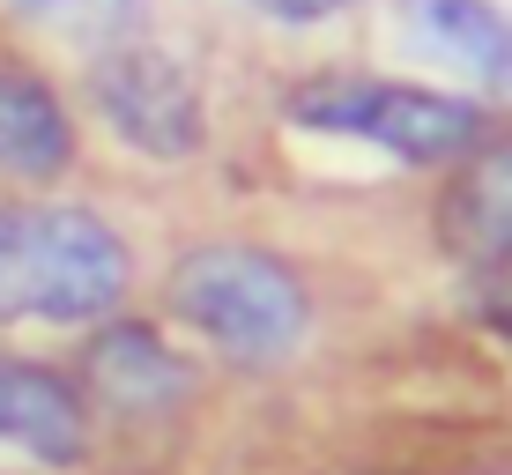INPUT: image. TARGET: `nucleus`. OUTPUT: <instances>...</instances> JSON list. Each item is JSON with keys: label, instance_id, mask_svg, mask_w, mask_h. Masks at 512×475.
I'll return each mask as SVG.
<instances>
[{"label": "nucleus", "instance_id": "39448f33", "mask_svg": "<svg viewBox=\"0 0 512 475\" xmlns=\"http://www.w3.org/2000/svg\"><path fill=\"white\" fill-rule=\"evenodd\" d=\"M75 394L90 401V416H112V424H164L193 401V364L141 320H97L90 342L75 357Z\"/></svg>", "mask_w": 512, "mask_h": 475}, {"label": "nucleus", "instance_id": "9b49d317", "mask_svg": "<svg viewBox=\"0 0 512 475\" xmlns=\"http://www.w3.org/2000/svg\"><path fill=\"white\" fill-rule=\"evenodd\" d=\"M468 297H475V312H483L498 334H512V245L468 260Z\"/></svg>", "mask_w": 512, "mask_h": 475}, {"label": "nucleus", "instance_id": "6e6552de", "mask_svg": "<svg viewBox=\"0 0 512 475\" xmlns=\"http://www.w3.org/2000/svg\"><path fill=\"white\" fill-rule=\"evenodd\" d=\"M409 38L475 90H512V15L498 0H409Z\"/></svg>", "mask_w": 512, "mask_h": 475}, {"label": "nucleus", "instance_id": "1a4fd4ad", "mask_svg": "<svg viewBox=\"0 0 512 475\" xmlns=\"http://www.w3.org/2000/svg\"><path fill=\"white\" fill-rule=\"evenodd\" d=\"M438 223H446V245L461 253V268L475 253L512 245V134H498V142L483 134V142L461 156L446 201H438Z\"/></svg>", "mask_w": 512, "mask_h": 475}, {"label": "nucleus", "instance_id": "ddd939ff", "mask_svg": "<svg viewBox=\"0 0 512 475\" xmlns=\"http://www.w3.org/2000/svg\"><path fill=\"white\" fill-rule=\"evenodd\" d=\"M342 475H394V468H342Z\"/></svg>", "mask_w": 512, "mask_h": 475}, {"label": "nucleus", "instance_id": "f257e3e1", "mask_svg": "<svg viewBox=\"0 0 512 475\" xmlns=\"http://www.w3.org/2000/svg\"><path fill=\"white\" fill-rule=\"evenodd\" d=\"M127 290L134 253L97 208L0 201V327H97Z\"/></svg>", "mask_w": 512, "mask_h": 475}, {"label": "nucleus", "instance_id": "423d86ee", "mask_svg": "<svg viewBox=\"0 0 512 475\" xmlns=\"http://www.w3.org/2000/svg\"><path fill=\"white\" fill-rule=\"evenodd\" d=\"M0 446L30 453V461H45V468H82L90 461L97 416H90V401L75 394V379H67L60 364L0 349Z\"/></svg>", "mask_w": 512, "mask_h": 475}, {"label": "nucleus", "instance_id": "f03ea898", "mask_svg": "<svg viewBox=\"0 0 512 475\" xmlns=\"http://www.w3.org/2000/svg\"><path fill=\"white\" fill-rule=\"evenodd\" d=\"M164 305L186 334H201L223 364H245V372H275L305 349L312 334V290L305 275L282 253H260V245H231L208 238L186 245L164 275Z\"/></svg>", "mask_w": 512, "mask_h": 475}, {"label": "nucleus", "instance_id": "f8f14e48", "mask_svg": "<svg viewBox=\"0 0 512 475\" xmlns=\"http://www.w3.org/2000/svg\"><path fill=\"white\" fill-rule=\"evenodd\" d=\"M260 15H275V23H327V15L357 8V0H253Z\"/></svg>", "mask_w": 512, "mask_h": 475}, {"label": "nucleus", "instance_id": "9d476101", "mask_svg": "<svg viewBox=\"0 0 512 475\" xmlns=\"http://www.w3.org/2000/svg\"><path fill=\"white\" fill-rule=\"evenodd\" d=\"M141 8H149V0H8V15L30 30V38L75 45V52H90V60L134 38Z\"/></svg>", "mask_w": 512, "mask_h": 475}, {"label": "nucleus", "instance_id": "0eeeda50", "mask_svg": "<svg viewBox=\"0 0 512 475\" xmlns=\"http://www.w3.org/2000/svg\"><path fill=\"white\" fill-rule=\"evenodd\" d=\"M75 112L60 104V90L38 67L0 60V179L15 186H60L75 171Z\"/></svg>", "mask_w": 512, "mask_h": 475}, {"label": "nucleus", "instance_id": "20e7f679", "mask_svg": "<svg viewBox=\"0 0 512 475\" xmlns=\"http://www.w3.org/2000/svg\"><path fill=\"white\" fill-rule=\"evenodd\" d=\"M90 104L97 119L119 134L127 149L156 156V164H179L208 142V112H201V82L171 60L164 45H112L90 60Z\"/></svg>", "mask_w": 512, "mask_h": 475}, {"label": "nucleus", "instance_id": "7ed1b4c3", "mask_svg": "<svg viewBox=\"0 0 512 475\" xmlns=\"http://www.w3.org/2000/svg\"><path fill=\"white\" fill-rule=\"evenodd\" d=\"M282 112L312 134H349L372 142L401 164H461V156L490 134L483 104L423 90V82H386V75H320L297 82Z\"/></svg>", "mask_w": 512, "mask_h": 475}]
</instances>
